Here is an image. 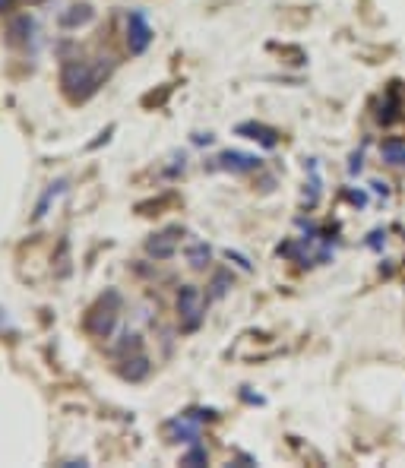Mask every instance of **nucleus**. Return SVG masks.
Here are the masks:
<instances>
[{
  "label": "nucleus",
  "mask_w": 405,
  "mask_h": 468,
  "mask_svg": "<svg viewBox=\"0 0 405 468\" xmlns=\"http://www.w3.org/2000/svg\"><path fill=\"white\" fill-rule=\"evenodd\" d=\"M98 76H101V70L89 67L86 60H67L60 70V86L67 92V98L86 101L98 89Z\"/></svg>",
  "instance_id": "f257e3e1"
},
{
  "label": "nucleus",
  "mask_w": 405,
  "mask_h": 468,
  "mask_svg": "<svg viewBox=\"0 0 405 468\" xmlns=\"http://www.w3.org/2000/svg\"><path fill=\"white\" fill-rule=\"evenodd\" d=\"M117 304H120L117 291H108V307H105V301H101V307L86 313V323H82L86 332H92L95 339H108V335L114 332V323H117Z\"/></svg>",
  "instance_id": "f03ea898"
},
{
  "label": "nucleus",
  "mask_w": 405,
  "mask_h": 468,
  "mask_svg": "<svg viewBox=\"0 0 405 468\" xmlns=\"http://www.w3.org/2000/svg\"><path fill=\"white\" fill-rule=\"evenodd\" d=\"M177 313H181V329L184 332H193L202 323V297L200 288L193 285H184L181 294H177Z\"/></svg>",
  "instance_id": "7ed1b4c3"
},
{
  "label": "nucleus",
  "mask_w": 405,
  "mask_h": 468,
  "mask_svg": "<svg viewBox=\"0 0 405 468\" xmlns=\"http://www.w3.org/2000/svg\"><path fill=\"white\" fill-rule=\"evenodd\" d=\"M149 41H152V29L146 22V13L133 10L127 16V48H130V54H143L149 48Z\"/></svg>",
  "instance_id": "20e7f679"
},
{
  "label": "nucleus",
  "mask_w": 405,
  "mask_h": 468,
  "mask_svg": "<svg viewBox=\"0 0 405 468\" xmlns=\"http://www.w3.org/2000/svg\"><path fill=\"white\" fill-rule=\"evenodd\" d=\"M212 168H221V171H231V174H250V171L259 168V158L257 155H247V152H238V149H228L215 158Z\"/></svg>",
  "instance_id": "39448f33"
},
{
  "label": "nucleus",
  "mask_w": 405,
  "mask_h": 468,
  "mask_svg": "<svg viewBox=\"0 0 405 468\" xmlns=\"http://www.w3.org/2000/svg\"><path fill=\"white\" fill-rule=\"evenodd\" d=\"M177 228H168L165 234H152L149 240H146V253L149 256H155V259H171L174 256V250H177Z\"/></svg>",
  "instance_id": "423d86ee"
},
{
  "label": "nucleus",
  "mask_w": 405,
  "mask_h": 468,
  "mask_svg": "<svg viewBox=\"0 0 405 468\" xmlns=\"http://www.w3.org/2000/svg\"><path fill=\"white\" fill-rule=\"evenodd\" d=\"M92 16H95V10L89 4H73L70 10L60 13V19H57V22H60L63 29H79V25L92 22Z\"/></svg>",
  "instance_id": "0eeeda50"
},
{
  "label": "nucleus",
  "mask_w": 405,
  "mask_h": 468,
  "mask_svg": "<svg viewBox=\"0 0 405 468\" xmlns=\"http://www.w3.org/2000/svg\"><path fill=\"white\" fill-rule=\"evenodd\" d=\"M238 133L247 136V139H257V143L266 145V149H276V143H278V133L272 130V126H263V124H240Z\"/></svg>",
  "instance_id": "6e6552de"
},
{
  "label": "nucleus",
  "mask_w": 405,
  "mask_h": 468,
  "mask_svg": "<svg viewBox=\"0 0 405 468\" xmlns=\"http://www.w3.org/2000/svg\"><path fill=\"white\" fill-rule=\"evenodd\" d=\"M168 436L171 440H177V443H190V446H193V443H200V427H196V424H190V417L184 415L181 421H171L168 424Z\"/></svg>",
  "instance_id": "1a4fd4ad"
},
{
  "label": "nucleus",
  "mask_w": 405,
  "mask_h": 468,
  "mask_svg": "<svg viewBox=\"0 0 405 468\" xmlns=\"http://www.w3.org/2000/svg\"><path fill=\"white\" fill-rule=\"evenodd\" d=\"M120 377L130 379V383L149 377V358H143V354H133V358H127L124 367H120Z\"/></svg>",
  "instance_id": "9d476101"
},
{
  "label": "nucleus",
  "mask_w": 405,
  "mask_h": 468,
  "mask_svg": "<svg viewBox=\"0 0 405 468\" xmlns=\"http://www.w3.org/2000/svg\"><path fill=\"white\" fill-rule=\"evenodd\" d=\"M32 29H35L32 16H29V13H22V16L10 19V29H6V35H10V41H13V44H22V41H29Z\"/></svg>",
  "instance_id": "9b49d317"
},
{
  "label": "nucleus",
  "mask_w": 405,
  "mask_h": 468,
  "mask_svg": "<svg viewBox=\"0 0 405 468\" xmlns=\"http://www.w3.org/2000/svg\"><path fill=\"white\" fill-rule=\"evenodd\" d=\"M380 155H383V162H390V164H405V139H399V136L383 139Z\"/></svg>",
  "instance_id": "f8f14e48"
},
{
  "label": "nucleus",
  "mask_w": 405,
  "mask_h": 468,
  "mask_svg": "<svg viewBox=\"0 0 405 468\" xmlns=\"http://www.w3.org/2000/svg\"><path fill=\"white\" fill-rule=\"evenodd\" d=\"M63 187H67V181H54L48 190H44V196L38 200V206H35V219H44V212H48V206L54 202V196H60L63 193Z\"/></svg>",
  "instance_id": "ddd939ff"
},
{
  "label": "nucleus",
  "mask_w": 405,
  "mask_h": 468,
  "mask_svg": "<svg viewBox=\"0 0 405 468\" xmlns=\"http://www.w3.org/2000/svg\"><path fill=\"white\" fill-rule=\"evenodd\" d=\"M209 256H212V250H209V244H193L187 247V259L193 269H202V266L209 263Z\"/></svg>",
  "instance_id": "4468645a"
},
{
  "label": "nucleus",
  "mask_w": 405,
  "mask_h": 468,
  "mask_svg": "<svg viewBox=\"0 0 405 468\" xmlns=\"http://www.w3.org/2000/svg\"><path fill=\"white\" fill-rule=\"evenodd\" d=\"M206 459H209V453L200 446V443H193V449H190V453H184L181 465H206Z\"/></svg>",
  "instance_id": "2eb2a0df"
},
{
  "label": "nucleus",
  "mask_w": 405,
  "mask_h": 468,
  "mask_svg": "<svg viewBox=\"0 0 405 468\" xmlns=\"http://www.w3.org/2000/svg\"><path fill=\"white\" fill-rule=\"evenodd\" d=\"M209 288H212V297H225V291L231 288V275H228V272H215Z\"/></svg>",
  "instance_id": "dca6fc26"
},
{
  "label": "nucleus",
  "mask_w": 405,
  "mask_h": 468,
  "mask_svg": "<svg viewBox=\"0 0 405 468\" xmlns=\"http://www.w3.org/2000/svg\"><path fill=\"white\" fill-rule=\"evenodd\" d=\"M10 4H13V0H0V13H4L6 6H10Z\"/></svg>",
  "instance_id": "f3484780"
}]
</instances>
